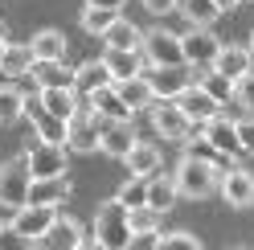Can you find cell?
<instances>
[{"mask_svg": "<svg viewBox=\"0 0 254 250\" xmlns=\"http://www.w3.org/2000/svg\"><path fill=\"white\" fill-rule=\"evenodd\" d=\"M177 189L185 201H209L221 185V164H209V160H197V156H181L177 164Z\"/></svg>", "mask_w": 254, "mask_h": 250, "instance_id": "cell-1", "label": "cell"}, {"mask_svg": "<svg viewBox=\"0 0 254 250\" xmlns=\"http://www.w3.org/2000/svg\"><path fill=\"white\" fill-rule=\"evenodd\" d=\"M94 238L107 250H127V242H131V217H127L123 201L111 197L99 205V213H94Z\"/></svg>", "mask_w": 254, "mask_h": 250, "instance_id": "cell-2", "label": "cell"}, {"mask_svg": "<svg viewBox=\"0 0 254 250\" xmlns=\"http://www.w3.org/2000/svg\"><path fill=\"white\" fill-rule=\"evenodd\" d=\"M103 123H107V115L90 111V107H78V111L66 119V148H70V152H78V156H90V152H99Z\"/></svg>", "mask_w": 254, "mask_h": 250, "instance_id": "cell-3", "label": "cell"}, {"mask_svg": "<svg viewBox=\"0 0 254 250\" xmlns=\"http://www.w3.org/2000/svg\"><path fill=\"white\" fill-rule=\"evenodd\" d=\"M25 164H29V177L45 181V177H66L70 168V148L66 144H45V139H33L25 152Z\"/></svg>", "mask_w": 254, "mask_h": 250, "instance_id": "cell-4", "label": "cell"}, {"mask_svg": "<svg viewBox=\"0 0 254 250\" xmlns=\"http://www.w3.org/2000/svg\"><path fill=\"white\" fill-rule=\"evenodd\" d=\"M29 185H33V177H29V164L25 156H12V160L0 164V209H21L29 201Z\"/></svg>", "mask_w": 254, "mask_h": 250, "instance_id": "cell-5", "label": "cell"}, {"mask_svg": "<svg viewBox=\"0 0 254 250\" xmlns=\"http://www.w3.org/2000/svg\"><path fill=\"white\" fill-rule=\"evenodd\" d=\"M144 78H148L152 95L160 99V103H172L185 86L197 82V74H193V66H189V62H181V66H148Z\"/></svg>", "mask_w": 254, "mask_h": 250, "instance_id": "cell-6", "label": "cell"}, {"mask_svg": "<svg viewBox=\"0 0 254 250\" xmlns=\"http://www.w3.org/2000/svg\"><path fill=\"white\" fill-rule=\"evenodd\" d=\"M139 50H144L148 66H181V62H185L181 33H172V29H148Z\"/></svg>", "mask_w": 254, "mask_h": 250, "instance_id": "cell-7", "label": "cell"}, {"mask_svg": "<svg viewBox=\"0 0 254 250\" xmlns=\"http://www.w3.org/2000/svg\"><path fill=\"white\" fill-rule=\"evenodd\" d=\"M181 50H185V62H189L193 70H209V66H213V58H217V50H221V41H217L213 29L193 25V29L181 37Z\"/></svg>", "mask_w": 254, "mask_h": 250, "instance_id": "cell-8", "label": "cell"}, {"mask_svg": "<svg viewBox=\"0 0 254 250\" xmlns=\"http://www.w3.org/2000/svg\"><path fill=\"white\" fill-rule=\"evenodd\" d=\"M152 127H156V135H160V139L185 144V139L193 135V127H197V123L189 119L177 103H156V107H152Z\"/></svg>", "mask_w": 254, "mask_h": 250, "instance_id": "cell-9", "label": "cell"}, {"mask_svg": "<svg viewBox=\"0 0 254 250\" xmlns=\"http://www.w3.org/2000/svg\"><path fill=\"white\" fill-rule=\"evenodd\" d=\"M8 222L17 226L29 242H41L45 234H50V226L58 222V209H54V205H33V201H25L21 209H12Z\"/></svg>", "mask_w": 254, "mask_h": 250, "instance_id": "cell-10", "label": "cell"}, {"mask_svg": "<svg viewBox=\"0 0 254 250\" xmlns=\"http://www.w3.org/2000/svg\"><path fill=\"white\" fill-rule=\"evenodd\" d=\"M221 201H226L230 209H250L254 205V173L246 168H221V185H217Z\"/></svg>", "mask_w": 254, "mask_h": 250, "instance_id": "cell-11", "label": "cell"}, {"mask_svg": "<svg viewBox=\"0 0 254 250\" xmlns=\"http://www.w3.org/2000/svg\"><path fill=\"white\" fill-rule=\"evenodd\" d=\"M172 103H177L181 111H185L189 119L197 123V127H201V123H209L213 115H221V103H217V99H213V95H209V90H205L201 82H193V86H185V90H181V95L172 99Z\"/></svg>", "mask_w": 254, "mask_h": 250, "instance_id": "cell-12", "label": "cell"}, {"mask_svg": "<svg viewBox=\"0 0 254 250\" xmlns=\"http://www.w3.org/2000/svg\"><path fill=\"white\" fill-rule=\"evenodd\" d=\"M135 139H139V131H135V123H131V119H107V123H103L99 152H107V156H115V160H123V156L135 148Z\"/></svg>", "mask_w": 254, "mask_h": 250, "instance_id": "cell-13", "label": "cell"}, {"mask_svg": "<svg viewBox=\"0 0 254 250\" xmlns=\"http://www.w3.org/2000/svg\"><path fill=\"white\" fill-rule=\"evenodd\" d=\"M201 135L209 139V144L226 156V160H234V156H242V144H238V127H234V119L226 115H213L209 123H201Z\"/></svg>", "mask_w": 254, "mask_h": 250, "instance_id": "cell-14", "label": "cell"}, {"mask_svg": "<svg viewBox=\"0 0 254 250\" xmlns=\"http://www.w3.org/2000/svg\"><path fill=\"white\" fill-rule=\"evenodd\" d=\"M33 45L29 41H8L4 50H0V74L8 78V82H17V78H29V70H33Z\"/></svg>", "mask_w": 254, "mask_h": 250, "instance_id": "cell-15", "label": "cell"}, {"mask_svg": "<svg viewBox=\"0 0 254 250\" xmlns=\"http://www.w3.org/2000/svg\"><path fill=\"white\" fill-rule=\"evenodd\" d=\"M213 70L238 82L246 70H254V54H250V45H238V41L226 45V41H221V50H217V58H213Z\"/></svg>", "mask_w": 254, "mask_h": 250, "instance_id": "cell-16", "label": "cell"}, {"mask_svg": "<svg viewBox=\"0 0 254 250\" xmlns=\"http://www.w3.org/2000/svg\"><path fill=\"white\" fill-rule=\"evenodd\" d=\"M37 103L50 115H58V119H70L78 107H82V99H78L74 86H37Z\"/></svg>", "mask_w": 254, "mask_h": 250, "instance_id": "cell-17", "label": "cell"}, {"mask_svg": "<svg viewBox=\"0 0 254 250\" xmlns=\"http://www.w3.org/2000/svg\"><path fill=\"white\" fill-rule=\"evenodd\" d=\"M70 193H74V185L66 181V177H45V181H33L29 185V201L33 205H54V209H62L70 201Z\"/></svg>", "mask_w": 254, "mask_h": 250, "instance_id": "cell-18", "label": "cell"}, {"mask_svg": "<svg viewBox=\"0 0 254 250\" xmlns=\"http://www.w3.org/2000/svg\"><path fill=\"white\" fill-rule=\"evenodd\" d=\"M103 62H107V70H111V78H115V82H123V78H135V74L148 70L144 50H107Z\"/></svg>", "mask_w": 254, "mask_h": 250, "instance_id": "cell-19", "label": "cell"}, {"mask_svg": "<svg viewBox=\"0 0 254 250\" xmlns=\"http://www.w3.org/2000/svg\"><path fill=\"white\" fill-rule=\"evenodd\" d=\"M123 164H127V173H131V177H152V173H160L164 156H160V148H156V144L135 139V148L123 156Z\"/></svg>", "mask_w": 254, "mask_h": 250, "instance_id": "cell-20", "label": "cell"}, {"mask_svg": "<svg viewBox=\"0 0 254 250\" xmlns=\"http://www.w3.org/2000/svg\"><path fill=\"white\" fill-rule=\"evenodd\" d=\"M86 234H82V226L74 222V217H66V213H58V222L50 226V234L41 238V246L45 250H78V242H82Z\"/></svg>", "mask_w": 254, "mask_h": 250, "instance_id": "cell-21", "label": "cell"}, {"mask_svg": "<svg viewBox=\"0 0 254 250\" xmlns=\"http://www.w3.org/2000/svg\"><path fill=\"white\" fill-rule=\"evenodd\" d=\"M115 78H111V70H107V62L103 58H94V62H82V66H74V90L78 95H94L99 86H111Z\"/></svg>", "mask_w": 254, "mask_h": 250, "instance_id": "cell-22", "label": "cell"}, {"mask_svg": "<svg viewBox=\"0 0 254 250\" xmlns=\"http://www.w3.org/2000/svg\"><path fill=\"white\" fill-rule=\"evenodd\" d=\"M86 107H90V111H99V115H107V119H131V107L123 103V95L115 90V82L99 86L94 95H86Z\"/></svg>", "mask_w": 254, "mask_h": 250, "instance_id": "cell-23", "label": "cell"}, {"mask_svg": "<svg viewBox=\"0 0 254 250\" xmlns=\"http://www.w3.org/2000/svg\"><path fill=\"white\" fill-rule=\"evenodd\" d=\"M177 201H181L177 177H164V173H152V177H148V205H152L156 213H168Z\"/></svg>", "mask_w": 254, "mask_h": 250, "instance_id": "cell-24", "label": "cell"}, {"mask_svg": "<svg viewBox=\"0 0 254 250\" xmlns=\"http://www.w3.org/2000/svg\"><path fill=\"white\" fill-rule=\"evenodd\" d=\"M103 45H107V50H139V45H144V29L131 25V21H127L123 12H119L115 25H111L107 33H103Z\"/></svg>", "mask_w": 254, "mask_h": 250, "instance_id": "cell-25", "label": "cell"}, {"mask_svg": "<svg viewBox=\"0 0 254 250\" xmlns=\"http://www.w3.org/2000/svg\"><path fill=\"white\" fill-rule=\"evenodd\" d=\"M29 82H37V86H74V70L66 66V58H58V62H33Z\"/></svg>", "mask_w": 254, "mask_h": 250, "instance_id": "cell-26", "label": "cell"}, {"mask_svg": "<svg viewBox=\"0 0 254 250\" xmlns=\"http://www.w3.org/2000/svg\"><path fill=\"white\" fill-rule=\"evenodd\" d=\"M115 90L123 95V103L131 107V115H135V111H148V107L156 103V95H152V86H148V78H144V74H135V78H123V82H115Z\"/></svg>", "mask_w": 254, "mask_h": 250, "instance_id": "cell-27", "label": "cell"}, {"mask_svg": "<svg viewBox=\"0 0 254 250\" xmlns=\"http://www.w3.org/2000/svg\"><path fill=\"white\" fill-rule=\"evenodd\" d=\"M25 107H29V95H25L21 86L4 82V86H0V127L21 123V119H25Z\"/></svg>", "mask_w": 254, "mask_h": 250, "instance_id": "cell-28", "label": "cell"}, {"mask_svg": "<svg viewBox=\"0 0 254 250\" xmlns=\"http://www.w3.org/2000/svg\"><path fill=\"white\" fill-rule=\"evenodd\" d=\"M29 45H33L37 62H58V58H66V33H62V29H37V33L29 37Z\"/></svg>", "mask_w": 254, "mask_h": 250, "instance_id": "cell-29", "label": "cell"}, {"mask_svg": "<svg viewBox=\"0 0 254 250\" xmlns=\"http://www.w3.org/2000/svg\"><path fill=\"white\" fill-rule=\"evenodd\" d=\"M177 8H181L193 25H205V29H209L213 21H221V12H226V8L217 4V0H181Z\"/></svg>", "mask_w": 254, "mask_h": 250, "instance_id": "cell-30", "label": "cell"}, {"mask_svg": "<svg viewBox=\"0 0 254 250\" xmlns=\"http://www.w3.org/2000/svg\"><path fill=\"white\" fill-rule=\"evenodd\" d=\"M201 78H197V82L205 86V90H209V95L221 103V107H226V103H234V78H226V74H217L213 66L209 70H197Z\"/></svg>", "mask_w": 254, "mask_h": 250, "instance_id": "cell-31", "label": "cell"}, {"mask_svg": "<svg viewBox=\"0 0 254 250\" xmlns=\"http://www.w3.org/2000/svg\"><path fill=\"white\" fill-rule=\"evenodd\" d=\"M115 17H119V12H107V8H90V4H86L78 21H82V33H90V37H103L107 29L115 25Z\"/></svg>", "mask_w": 254, "mask_h": 250, "instance_id": "cell-32", "label": "cell"}, {"mask_svg": "<svg viewBox=\"0 0 254 250\" xmlns=\"http://www.w3.org/2000/svg\"><path fill=\"white\" fill-rule=\"evenodd\" d=\"M115 201H123L127 209L148 205V177H131V181H123V189L115 193Z\"/></svg>", "mask_w": 254, "mask_h": 250, "instance_id": "cell-33", "label": "cell"}, {"mask_svg": "<svg viewBox=\"0 0 254 250\" xmlns=\"http://www.w3.org/2000/svg\"><path fill=\"white\" fill-rule=\"evenodd\" d=\"M185 156H197V160H209V164H221V160H226V156H221L201 131H193V135L185 139Z\"/></svg>", "mask_w": 254, "mask_h": 250, "instance_id": "cell-34", "label": "cell"}, {"mask_svg": "<svg viewBox=\"0 0 254 250\" xmlns=\"http://www.w3.org/2000/svg\"><path fill=\"white\" fill-rule=\"evenodd\" d=\"M160 250H205L197 234H189V230H172L160 238Z\"/></svg>", "mask_w": 254, "mask_h": 250, "instance_id": "cell-35", "label": "cell"}, {"mask_svg": "<svg viewBox=\"0 0 254 250\" xmlns=\"http://www.w3.org/2000/svg\"><path fill=\"white\" fill-rule=\"evenodd\" d=\"M234 103L242 107V111L254 115V70H246V74L234 82Z\"/></svg>", "mask_w": 254, "mask_h": 250, "instance_id": "cell-36", "label": "cell"}, {"mask_svg": "<svg viewBox=\"0 0 254 250\" xmlns=\"http://www.w3.org/2000/svg\"><path fill=\"white\" fill-rule=\"evenodd\" d=\"M127 217H131V230H160L164 213H156L152 205H135V209H127Z\"/></svg>", "mask_w": 254, "mask_h": 250, "instance_id": "cell-37", "label": "cell"}, {"mask_svg": "<svg viewBox=\"0 0 254 250\" xmlns=\"http://www.w3.org/2000/svg\"><path fill=\"white\" fill-rule=\"evenodd\" d=\"M29 246L33 242H29L12 222H0V250H29Z\"/></svg>", "mask_w": 254, "mask_h": 250, "instance_id": "cell-38", "label": "cell"}, {"mask_svg": "<svg viewBox=\"0 0 254 250\" xmlns=\"http://www.w3.org/2000/svg\"><path fill=\"white\" fill-rule=\"evenodd\" d=\"M160 230H131V242H127V250H160Z\"/></svg>", "mask_w": 254, "mask_h": 250, "instance_id": "cell-39", "label": "cell"}, {"mask_svg": "<svg viewBox=\"0 0 254 250\" xmlns=\"http://www.w3.org/2000/svg\"><path fill=\"white\" fill-rule=\"evenodd\" d=\"M234 127H238V144H242V152H246V156H254V115L234 119Z\"/></svg>", "mask_w": 254, "mask_h": 250, "instance_id": "cell-40", "label": "cell"}, {"mask_svg": "<svg viewBox=\"0 0 254 250\" xmlns=\"http://www.w3.org/2000/svg\"><path fill=\"white\" fill-rule=\"evenodd\" d=\"M177 4H181V0H144V8H148V12H156V17H164V12H172Z\"/></svg>", "mask_w": 254, "mask_h": 250, "instance_id": "cell-41", "label": "cell"}, {"mask_svg": "<svg viewBox=\"0 0 254 250\" xmlns=\"http://www.w3.org/2000/svg\"><path fill=\"white\" fill-rule=\"evenodd\" d=\"M90 8H107V12H123V0H86Z\"/></svg>", "mask_w": 254, "mask_h": 250, "instance_id": "cell-42", "label": "cell"}, {"mask_svg": "<svg viewBox=\"0 0 254 250\" xmlns=\"http://www.w3.org/2000/svg\"><path fill=\"white\" fill-rule=\"evenodd\" d=\"M78 250H107L99 238H82V242H78Z\"/></svg>", "mask_w": 254, "mask_h": 250, "instance_id": "cell-43", "label": "cell"}, {"mask_svg": "<svg viewBox=\"0 0 254 250\" xmlns=\"http://www.w3.org/2000/svg\"><path fill=\"white\" fill-rule=\"evenodd\" d=\"M4 45H8V25L0 21V50H4Z\"/></svg>", "mask_w": 254, "mask_h": 250, "instance_id": "cell-44", "label": "cell"}, {"mask_svg": "<svg viewBox=\"0 0 254 250\" xmlns=\"http://www.w3.org/2000/svg\"><path fill=\"white\" fill-rule=\"evenodd\" d=\"M217 4H221V8H234V4H238V0H217Z\"/></svg>", "mask_w": 254, "mask_h": 250, "instance_id": "cell-45", "label": "cell"}, {"mask_svg": "<svg viewBox=\"0 0 254 250\" xmlns=\"http://www.w3.org/2000/svg\"><path fill=\"white\" fill-rule=\"evenodd\" d=\"M29 250H45V246H41V242H33V246H29Z\"/></svg>", "mask_w": 254, "mask_h": 250, "instance_id": "cell-46", "label": "cell"}, {"mask_svg": "<svg viewBox=\"0 0 254 250\" xmlns=\"http://www.w3.org/2000/svg\"><path fill=\"white\" fill-rule=\"evenodd\" d=\"M246 45H250V54H254V33H250V41H246Z\"/></svg>", "mask_w": 254, "mask_h": 250, "instance_id": "cell-47", "label": "cell"}, {"mask_svg": "<svg viewBox=\"0 0 254 250\" xmlns=\"http://www.w3.org/2000/svg\"><path fill=\"white\" fill-rule=\"evenodd\" d=\"M230 250H246V246H230Z\"/></svg>", "mask_w": 254, "mask_h": 250, "instance_id": "cell-48", "label": "cell"}, {"mask_svg": "<svg viewBox=\"0 0 254 250\" xmlns=\"http://www.w3.org/2000/svg\"><path fill=\"white\" fill-rule=\"evenodd\" d=\"M238 4H242V0H238Z\"/></svg>", "mask_w": 254, "mask_h": 250, "instance_id": "cell-49", "label": "cell"}, {"mask_svg": "<svg viewBox=\"0 0 254 250\" xmlns=\"http://www.w3.org/2000/svg\"><path fill=\"white\" fill-rule=\"evenodd\" d=\"M250 4H254V0H250Z\"/></svg>", "mask_w": 254, "mask_h": 250, "instance_id": "cell-50", "label": "cell"}]
</instances>
